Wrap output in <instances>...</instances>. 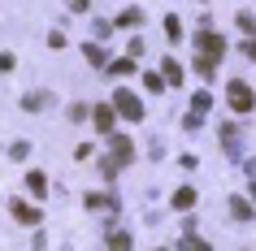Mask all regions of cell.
I'll return each mask as SVG.
<instances>
[{
	"label": "cell",
	"mask_w": 256,
	"mask_h": 251,
	"mask_svg": "<svg viewBox=\"0 0 256 251\" xmlns=\"http://www.w3.org/2000/svg\"><path fill=\"white\" fill-rule=\"evenodd\" d=\"M196 48H200V52L208 56V61H217V56L226 52V39H222V35H213V30H204L200 39H196Z\"/></svg>",
	"instance_id": "cell-3"
},
{
	"label": "cell",
	"mask_w": 256,
	"mask_h": 251,
	"mask_svg": "<svg viewBox=\"0 0 256 251\" xmlns=\"http://www.w3.org/2000/svg\"><path fill=\"white\" fill-rule=\"evenodd\" d=\"M108 247H113V251H130L135 243H130V234H122V230H113V234H108Z\"/></svg>",
	"instance_id": "cell-11"
},
{
	"label": "cell",
	"mask_w": 256,
	"mask_h": 251,
	"mask_svg": "<svg viewBox=\"0 0 256 251\" xmlns=\"http://www.w3.org/2000/svg\"><path fill=\"white\" fill-rule=\"evenodd\" d=\"M165 78H170V82H178V78H182V65H178V61H174V56H165Z\"/></svg>",
	"instance_id": "cell-15"
},
{
	"label": "cell",
	"mask_w": 256,
	"mask_h": 251,
	"mask_svg": "<svg viewBox=\"0 0 256 251\" xmlns=\"http://www.w3.org/2000/svg\"><path fill=\"white\" fill-rule=\"evenodd\" d=\"M139 17H144V13H139V9H126V13L118 17V26H139Z\"/></svg>",
	"instance_id": "cell-16"
},
{
	"label": "cell",
	"mask_w": 256,
	"mask_h": 251,
	"mask_svg": "<svg viewBox=\"0 0 256 251\" xmlns=\"http://www.w3.org/2000/svg\"><path fill=\"white\" fill-rule=\"evenodd\" d=\"M82 52H87V61H92V65H104V61H108V56H104V48H100V43H87Z\"/></svg>",
	"instance_id": "cell-13"
},
{
	"label": "cell",
	"mask_w": 256,
	"mask_h": 251,
	"mask_svg": "<svg viewBox=\"0 0 256 251\" xmlns=\"http://www.w3.org/2000/svg\"><path fill=\"white\" fill-rule=\"evenodd\" d=\"M243 56H248V61H256V39H243Z\"/></svg>",
	"instance_id": "cell-19"
},
{
	"label": "cell",
	"mask_w": 256,
	"mask_h": 251,
	"mask_svg": "<svg viewBox=\"0 0 256 251\" xmlns=\"http://www.w3.org/2000/svg\"><path fill=\"white\" fill-rule=\"evenodd\" d=\"M239 30H248V35H252V30H256V17H252V13H239Z\"/></svg>",
	"instance_id": "cell-18"
},
{
	"label": "cell",
	"mask_w": 256,
	"mask_h": 251,
	"mask_svg": "<svg viewBox=\"0 0 256 251\" xmlns=\"http://www.w3.org/2000/svg\"><path fill=\"white\" fill-rule=\"evenodd\" d=\"M92 117H96V130H104V134H108V130H113V117H118V108H113V104H100Z\"/></svg>",
	"instance_id": "cell-5"
},
{
	"label": "cell",
	"mask_w": 256,
	"mask_h": 251,
	"mask_svg": "<svg viewBox=\"0 0 256 251\" xmlns=\"http://www.w3.org/2000/svg\"><path fill=\"white\" fill-rule=\"evenodd\" d=\"M87 208H118L113 195H87Z\"/></svg>",
	"instance_id": "cell-14"
},
{
	"label": "cell",
	"mask_w": 256,
	"mask_h": 251,
	"mask_svg": "<svg viewBox=\"0 0 256 251\" xmlns=\"http://www.w3.org/2000/svg\"><path fill=\"white\" fill-rule=\"evenodd\" d=\"M113 108H118L126 121H144V104H139V100L126 91V87H122V91H113Z\"/></svg>",
	"instance_id": "cell-1"
},
{
	"label": "cell",
	"mask_w": 256,
	"mask_h": 251,
	"mask_svg": "<svg viewBox=\"0 0 256 251\" xmlns=\"http://www.w3.org/2000/svg\"><path fill=\"white\" fill-rule=\"evenodd\" d=\"M230 212H234V217H239V221H252V204H248V199H230Z\"/></svg>",
	"instance_id": "cell-10"
},
{
	"label": "cell",
	"mask_w": 256,
	"mask_h": 251,
	"mask_svg": "<svg viewBox=\"0 0 256 251\" xmlns=\"http://www.w3.org/2000/svg\"><path fill=\"white\" fill-rule=\"evenodd\" d=\"M208 104H213V95H208V91H196V95H191V113H196V117H204Z\"/></svg>",
	"instance_id": "cell-8"
},
{
	"label": "cell",
	"mask_w": 256,
	"mask_h": 251,
	"mask_svg": "<svg viewBox=\"0 0 256 251\" xmlns=\"http://www.w3.org/2000/svg\"><path fill=\"white\" fill-rule=\"evenodd\" d=\"M191 204H196V186H182V191H174V208H178V212H187Z\"/></svg>",
	"instance_id": "cell-7"
},
{
	"label": "cell",
	"mask_w": 256,
	"mask_h": 251,
	"mask_svg": "<svg viewBox=\"0 0 256 251\" xmlns=\"http://www.w3.org/2000/svg\"><path fill=\"white\" fill-rule=\"evenodd\" d=\"M187 251H208V243H200V238H187Z\"/></svg>",
	"instance_id": "cell-20"
},
{
	"label": "cell",
	"mask_w": 256,
	"mask_h": 251,
	"mask_svg": "<svg viewBox=\"0 0 256 251\" xmlns=\"http://www.w3.org/2000/svg\"><path fill=\"white\" fill-rule=\"evenodd\" d=\"M130 156H135V143H130L126 134H113V160H126V165H130Z\"/></svg>",
	"instance_id": "cell-4"
},
{
	"label": "cell",
	"mask_w": 256,
	"mask_h": 251,
	"mask_svg": "<svg viewBox=\"0 0 256 251\" xmlns=\"http://www.w3.org/2000/svg\"><path fill=\"white\" fill-rule=\"evenodd\" d=\"M108 74H135V56H122V61H113V65H108Z\"/></svg>",
	"instance_id": "cell-12"
},
{
	"label": "cell",
	"mask_w": 256,
	"mask_h": 251,
	"mask_svg": "<svg viewBox=\"0 0 256 251\" xmlns=\"http://www.w3.org/2000/svg\"><path fill=\"white\" fill-rule=\"evenodd\" d=\"M156 251H161V247H156Z\"/></svg>",
	"instance_id": "cell-21"
},
{
	"label": "cell",
	"mask_w": 256,
	"mask_h": 251,
	"mask_svg": "<svg viewBox=\"0 0 256 251\" xmlns=\"http://www.w3.org/2000/svg\"><path fill=\"white\" fill-rule=\"evenodd\" d=\"M22 104H26V108H44V104H48V95H40V91H35V95H26Z\"/></svg>",
	"instance_id": "cell-17"
},
{
	"label": "cell",
	"mask_w": 256,
	"mask_h": 251,
	"mask_svg": "<svg viewBox=\"0 0 256 251\" xmlns=\"http://www.w3.org/2000/svg\"><path fill=\"white\" fill-rule=\"evenodd\" d=\"M252 104H256L252 87H248V82H230V108H234V113H252Z\"/></svg>",
	"instance_id": "cell-2"
},
{
	"label": "cell",
	"mask_w": 256,
	"mask_h": 251,
	"mask_svg": "<svg viewBox=\"0 0 256 251\" xmlns=\"http://www.w3.org/2000/svg\"><path fill=\"white\" fill-rule=\"evenodd\" d=\"M14 217H18L22 225H35V221H40V212L30 208V204H22V199H14Z\"/></svg>",
	"instance_id": "cell-6"
},
{
	"label": "cell",
	"mask_w": 256,
	"mask_h": 251,
	"mask_svg": "<svg viewBox=\"0 0 256 251\" xmlns=\"http://www.w3.org/2000/svg\"><path fill=\"white\" fill-rule=\"evenodd\" d=\"M26 186H30V195H48V178H44V173H26Z\"/></svg>",
	"instance_id": "cell-9"
}]
</instances>
